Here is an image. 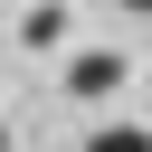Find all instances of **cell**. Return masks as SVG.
<instances>
[{"mask_svg": "<svg viewBox=\"0 0 152 152\" xmlns=\"http://www.w3.org/2000/svg\"><path fill=\"white\" fill-rule=\"evenodd\" d=\"M76 152H152V133H142V124H104V133H86Z\"/></svg>", "mask_w": 152, "mask_h": 152, "instance_id": "2", "label": "cell"}, {"mask_svg": "<svg viewBox=\"0 0 152 152\" xmlns=\"http://www.w3.org/2000/svg\"><path fill=\"white\" fill-rule=\"evenodd\" d=\"M114 86H124V57H104V48L66 66V95H114Z\"/></svg>", "mask_w": 152, "mask_h": 152, "instance_id": "1", "label": "cell"}, {"mask_svg": "<svg viewBox=\"0 0 152 152\" xmlns=\"http://www.w3.org/2000/svg\"><path fill=\"white\" fill-rule=\"evenodd\" d=\"M124 10H142V19H152V0H124Z\"/></svg>", "mask_w": 152, "mask_h": 152, "instance_id": "3", "label": "cell"}, {"mask_svg": "<svg viewBox=\"0 0 152 152\" xmlns=\"http://www.w3.org/2000/svg\"><path fill=\"white\" fill-rule=\"evenodd\" d=\"M0 152H10V124H0Z\"/></svg>", "mask_w": 152, "mask_h": 152, "instance_id": "4", "label": "cell"}]
</instances>
